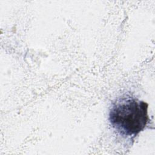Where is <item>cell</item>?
<instances>
[{"mask_svg": "<svg viewBox=\"0 0 155 155\" xmlns=\"http://www.w3.org/2000/svg\"><path fill=\"white\" fill-rule=\"evenodd\" d=\"M148 104L133 97L122 98L111 107L109 120L113 127L124 136H135L146 127Z\"/></svg>", "mask_w": 155, "mask_h": 155, "instance_id": "cell-1", "label": "cell"}]
</instances>
